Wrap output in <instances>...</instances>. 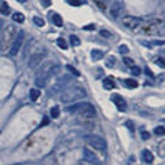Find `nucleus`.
I'll list each match as a JSON object with an SVG mask.
<instances>
[{"instance_id":"obj_17","label":"nucleus","mask_w":165,"mask_h":165,"mask_svg":"<svg viewBox=\"0 0 165 165\" xmlns=\"http://www.w3.org/2000/svg\"><path fill=\"white\" fill-rule=\"evenodd\" d=\"M29 97H30V99H32L33 102L37 101L39 97H40V89L39 88H32L30 91H29Z\"/></svg>"},{"instance_id":"obj_41","label":"nucleus","mask_w":165,"mask_h":165,"mask_svg":"<svg viewBox=\"0 0 165 165\" xmlns=\"http://www.w3.org/2000/svg\"><path fill=\"white\" fill-rule=\"evenodd\" d=\"M3 28V19H1V18H0V29Z\"/></svg>"},{"instance_id":"obj_11","label":"nucleus","mask_w":165,"mask_h":165,"mask_svg":"<svg viewBox=\"0 0 165 165\" xmlns=\"http://www.w3.org/2000/svg\"><path fill=\"white\" fill-rule=\"evenodd\" d=\"M112 101L116 103L117 109L120 110V112H124V110L127 109V102H125V99L122 97H120V95H113Z\"/></svg>"},{"instance_id":"obj_39","label":"nucleus","mask_w":165,"mask_h":165,"mask_svg":"<svg viewBox=\"0 0 165 165\" xmlns=\"http://www.w3.org/2000/svg\"><path fill=\"white\" fill-rule=\"evenodd\" d=\"M162 61H164V59H162V58H160V59H157V65H158V66H161V68H164V62H162Z\"/></svg>"},{"instance_id":"obj_26","label":"nucleus","mask_w":165,"mask_h":165,"mask_svg":"<svg viewBox=\"0 0 165 165\" xmlns=\"http://www.w3.org/2000/svg\"><path fill=\"white\" fill-rule=\"evenodd\" d=\"M124 63L127 65V66H129V68H133V66H135V61H133L132 58H127V56H125V58H124Z\"/></svg>"},{"instance_id":"obj_16","label":"nucleus","mask_w":165,"mask_h":165,"mask_svg":"<svg viewBox=\"0 0 165 165\" xmlns=\"http://www.w3.org/2000/svg\"><path fill=\"white\" fill-rule=\"evenodd\" d=\"M114 87H116V83H114L112 77H107V79L103 80V88L105 89H113Z\"/></svg>"},{"instance_id":"obj_42","label":"nucleus","mask_w":165,"mask_h":165,"mask_svg":"<svg viewBox=\"0 0 165 165\" xmlns=\"http://www.w3.org/2000/svg\"><path fill=\"white\" fill-rule=\"evenodd\" d=\"M97 1H102V3H105V4H106V1H107V0H97Z\"/></svg>"},{"instance_id":"obj_19","label":"nucleus","mask_w":165,"mask_h":165,"mask_svg":"<svg viewBox=\"0 0 165 165\" xmlns=\"http://www.w3.org/2000/svg\"><path fill=\"white\" fill-rule=\"evenodd\" d=\"M124 85L127 87V88L133 89V88H136L138 87V83L135 80H132V79H127V80L124 81Z\"/></svg>"},{"instance_id":"obj_38","label":"nucleus","mask_w":165,"mask_h":165,"mask_svg":"<svg viewBox=\"0 0 165 165\" xmlns=\"http://www.w3.org/2000/svg\"><path fill=\"white\" fill-rule=\"evenodd\" d=\"M41 3H43L44 7H48L50 4H51V1H50V0H41Z\"/></svg>"},{"instance_id":"obj_23","label":"nucleus","mask_w":165,"mask_h":165,"mask_svg":"<svg viewBox=\"0 0 165 165\" xmlns=\"http://www.w3.org/2000/svg\"><path fill=\"white\" fill-rule=\"evenodd\" d=\"M69 39H70V44H72V45H80V39H79L77 36L72 35Z\"/></svg>"},{"instance_id":"obj_5","label":"nucleus","mask_w":165,"mask_h":165,"mask_svg":"<svg viewBox=\"0 0 165 165\" xmlns=\"http://www.w3.org/2000/svg\"><path fill=\"white\" fill-rule=\"evenodd\" d=\"M160 24L161 21L158 19H149L147 22L145 24H141L139 28H141V32L142 33H146V35H154L160 30Z\"/></svg>"},{"instance_id":"obj_4","label":"nucleus","mask_w":165,"mask_h":165,"mask_svg":"<svg viewBox=\"0 0 165 165\" xmlns=\"http://www.w3.org/2000/svg\"><path fill=\"white\" fill-rule=\"evenodd\" d=\"M85 142H87V145L91 146V147L95 150H99V151H105L106 150L105 139H102V138L98 136V135H87V136H85Z\"/></svg>"},{"instance_id":"obj_33","label":"nucleus","mask_w":165,"mask_h":165,"mask_svg":"<svg viewBox=\"0 0 165 165\" xmlns=\"http://www.w3.org/2000/svg\"><path fill=\"white\" fill-rule=\"evenodd\" d=\"M101 36H103V37H112V33L103 29V30H101Z\"/></svg>"},{"instance_id":"obj_25","label":"nucleus","mask_w":165,"mask_h":165,"mask_svg":"<svg viewBox=\"0 0 165 165\" xmlns=\"http://www.w3.org/2000/svg\"><path fill=\"white\" fill-rule=\"evenodd\" d=\"M56 44L59 45L62 50H68V43L63 40V39H58V41H56Z\"/></svg>"},{"instance_id":"obj_30","label":"nucleus","mask_w":165,"mask_h":165,"mask_svg":"<svg viewBox=\"0 0 165 165\" xmlns=\"http://www.w3.org/2000/svg\"><path fill=\"white\" fill-rule=\"evenodd\" d=\"M69 4H72V6H74V7H80L81 6V1L80 0H68Z\"/></svg>"},{"instance_id":"obj_14","label":"nucleus","mask_w":165,"mask_h":165,"mask_svg":"<svg viewBox=\"0 0 165 165\" xmlns=\"http://www.w3.org/2000/svg\"><path fill=\"white\" fill-rule=\"evenodd\" d=\"M142 160L145 162H153V160H154V156H153V153L151 151H149V150H143L142 151Z\"/></svg>"},{"instance_id":"obj_29","label":"nucleus","mask_w":165,"mask_h":165,"mask_svg":"<svg viewBox=\"0 0 165 165\" xmlns=\"http://www.w3.org/2000/svg\"><path fill=\"white\" fill-rule=\"evenodd\" d=\"M118 50H120V53H121V54H128V51H129L128 45H124V44L120 45V48H118Z\"/></svg>"},{"instance_id":"obj_18","label":"nucleus","mask_w":165,"mask_h":165,"mask_svg":"<svg viewBox=\"0 0 165 165\" xmlns=\"http://www.w3.org/2000/svg\"><path fill=\"white\" fill-rule=\"evenodd\" d=\"M0 14L3 15H8L10 14V7L6 1H0Z\"/></svg>"},{"instance_id":"obj_15","label":"nucleus","mask_w":165,"mask_h":165,"mask_svg":"<svg viewBox=\"0 0 165 165\" xmlns=\"http://www.w3.org/2000/svg\"><path fill=\"white\" fill-rule=\"evenodd\" d=\"M103 56H105V54L101 50H92L91 51V58H92V61H101Z\"/></svg>"},{"instance_id":"obj_27","label":"nucleus","mask_w":165,"mask_h":165,"mask_svg":"<svg viewBox=\"0 0 165 165\" xmlns=\"http://www.w3.org/2000/svg\"><path fill=\"white\" fill-rule=\"evenodd\" d=\"M33 22L36 25H39V26H44V19L40 18V17H35V18H33Z\"/></svg>"},{"instance_id":"obj_13","label":"nucleus","mask_w":165,"mask_h":165,"mask_svg":"<svg viewBox=\"0 0 165 165\" xmlns=\"http://www.w3.org/2000/svg\"><path fill=\"white\" fill-rule=\"evenodd\" d=\"M47 74H48V79H53V77L61 74V66H58V65H51Z\"/></svg>"},{"instance_id":"obj_43","label":"nucleus","mask_w":165,"mask_h":165,"mask_svg":"<svg viewBox=\"0 0 165 165\" xmlns=\"http://www.w3.org/2000/svg\"><path fill=\"white\" fill-rule=\"evenodd\" d=\"M17 1H19V3H25V0H17Z\"/></svg>"},{"instance_id":"obj_22","label":"nucleus","mask_w":165,"mask_h":165,"mask_svg":"<svg viewBox=\"0 0 165 165\" xmlns=\"http://www.w3.org/2000/svg\"><path fill=\"white\" fill-rule=\"evenodd\" d=\"M66 69H68L69 72L72 73L73 76H76V77H80V72H79V70H77V69H74L72 66V65H68V66H66Z\"/></svg>"},{"instance_id":"obj_40","label":"nucleus","mask_w":165,"mask_h":165,"mask_svg":"<svg viewBox=\"0 0 165 165\" xmlns=\"http://www.w3.org/2000/svg\"><path fill=\"white\" fill-rule=\"evenodd\" d=\"M146 74H147V76H153V73H151L150 69H146Z\"/></svg>"},{"instance_id":"obj_31","label":"nucleus","mask_w":165,"mask_h":165,"mask_svg":"<svg viewBox=\"0 0 165 165\" xmlns=\"http://www.w3.org/2000/svg\"><path fill=\"white\" fill-rule=\"evenodd\" d=\"M154 132H156V135H164V127H157V128L154 129Z\"/></svg>"},{"instance_id":"obj_9","label":"nucleus","mask_w":165,"mask_h":165,"mask_svg":"<svg viewBox=\"0 0 165 165\" xmlns=\"http://www.w3.org/2000/svg\"><path fill=\"white\" fill-rule=\"evenodd\" d=\"M69 81H70V79H69L68 76L61 77L59 80H56L55 83L53 84V87H51V89H50V92L51 94H59L61 91L66 87V84H68Z\"/></svg>"},{"instance_id":"obj_3","label":"nucleus","mask_w":165,"mask_h":165,"mask_svg":"<svg viewBox=\"0 0 165 165\" xmlns=\"http://www.w3.org/2000/svg\"><path fill=\"white\" fill-rule=\"evenodd\" d=\"M68 112L72 114H79L83 117H94L97 114L95 107L88 102H79L76 105H72L68 107Z\"/></svg>"},{"instance_id":"obj_7","label":"nucleus","mask_w":165,"mask_h":165,"mask_svg":"<svg viewBox=\"0 0 165 165\" xmlns=\"http://www.w3.org/2000/svg\"><path fill=\"white\" fill-rule=\"evenodd\" d=\"M24 40H25V32H24V30H18V32H17L15 40H14V43H12V45H11V48H10V55L15 56L17 54H18V51L21 50V45H22Z\"/></svg>"},{"instance_id":"obj_20","label":"nucleus","mask_w":165,"mask_h":165,"mask_svg":"<svg viewBox=\"0 0 165 165\" xmlns=\"http://www.w3.org/2000/svg\"><path fill=\"white\" fill-rule=\"evenodd\" d=\"M12 19L15 21V22H18V24H22V22L25 21V17H24L22 12H15V14L12 15Z\"/></svg>"},{"instance_id":"obj_12","label":"nucleus","mask_w":165,"mask_h":165,"mask_svg":"<svg viewBox=\"0 0 165 165\" xmlns=\"http://www.w3.org/2000/svg\"><path fill=\"white\" fill-rule=\"evenodd\" d=\"M121 11H122V6H121L120 3H114L113 4L112 10H110V14H112L113 18H118V15L121 14Z\"/></svg>"},{"instance_id":"obj_37","label":"nucleus","mask_w":165,"mask_h":165,"mask_svg":"<svg viewBox=\"0 0 165 165\" xmlns=\"http://www.w3.org/2000/svg\"><path fill=\"white\" fill-rule=\"evenodd\" d=\"M48 122H50L48 117H44V118H43V122H41V127H44V125H47Z\"/></svg>"},{"instance_id":"obj_24","label":"nucleus","mask_w":165,"mask_h":165,"mask_svg":"<svg viewBox=\"0 0 165 165\" xmlns=\"http://www.w3.org/2000/svg\"><path fill=\"white\" fill-rule=\"evenodd\" d=\"M58 116H59V107H58V106L51 107V117H53V118H56Z\"/></svg>"},{"instance_id":"obj_8","label":"nucleus","mask_w":165,"mask_h":165,"mask_svg":"<svg viewBox=\"0 0 165 165\" xmlns=\"http://www.w3.org/2000/svg\"><path fill=\"white\" fill-rule=\"evenodd\" d=\"M141 24H142L141 18H136V17H132V15H127L122 19V25L127 29H129V30H136Z\"/></svg>"},{"instance_id":"obj_1","label":"nucleus","mask_w":165,"mask_h":165,"mask_svg":"<svg viewBox=\"0 0 165 165\" xmlns=\"http://www.w3.org/2000/svg\"><path fill=\"white\" fill-rule=\"evenodd\" d=\"M87 97V91L83 87H69L66 89L61 91V101L63 103H70V102L79 101Z\"/></svg>"},{"instance_id":"obj_35","label":"nucleus","mask_w":165,"mask_h":165,"mask_svg":"<svg viewBox=\"0 0 165 165\" xmlns=\"http://www.w3.org/2000/svg\"><path fill=\"white\" fill-rule=\"evenodd\" d=\"M95 3H97V6L101 8V10H106V4L105 3H102V1H97V0H95Z\"/></svg>"},{"instance_id":"obj_28","label":"nucleus","mask_w":165,"mask_h":165,"mask_svg":"<svg viewBox=\"0 0 165 165\" xmlns=\"http://www.w3.org/2000/svg\"><path fill=\"white\" fill-rule=\"evenodd\" d=\"M131 73H132L133 76H139L141 74V69L138 68V66H133V68H131Z\"/></svg>"},{"instance_id":"obj_10","label":"nucleus","mask_w":165,"mask_h":165,"mask_svg":"<svg viewBox=\"0 0 165 165\" xmlns=\"http://www.w3.org/2000/svg\"><path fill=\"white\" fill-rule=\"evenodd\" d=\"M83 156H84L85 161L92 162V164H95V165H99V160H98V157L94 154V151H91L89 149H84V150H83Z\"/></svg>"},{"instance_id":"obj_32","label":"nucleus","mask_w":165,"mask_h":165,"mask_svg":"<svg viewBox=\"0 0 165 165\" xmlns=\"http://www.w3.org/2000/svg\"><path fill=\"white\" fill-rule=\"evenodd\" d=\"M141 135H142V139H143V141H147V139L150 138V133L147 132V131H142Z\"/></svg>"},{"instance_id":"obj_34","label":"nucleus","mask_w":165,"mask_h":165,"mask_svg":"<svg viewBox=\"0 0 165 165\" xmlns=\"http://www.w3.org/2000/svg\"><path fill=\"white\" fill-rule=\"evenodd\" d=\"M106 65H107V66H109V68H113V66H114V58H109V59H107V62H106Z\"/></svg>"},{"instance_id":"obj_21","label":"nucleus","mask_w":165,"mask_h":165,"mask_svg":"<svg viewBox=\"0 0 165 165\" xmlns=\"http://www.w3.org/2000/svg\"><path fill=\"white\" fill-rule=\"evenodd\" d=\"M53 22L56 25V26H62V25H63V19H62V17L58 15V14H54L53 15Z\"/></svg>"},{"instance_id":"obj_36","label":"nucleus","mask_w":165,"mask_h":165,"mask_svg":"<svg viewBox=\"0 0 165 165\" xmlns=\"http://www.w3.org/2000/svg\"><path fill=\"white\" fill-rule=\"evenodd\" d=\"M84 29L85 30H94V29H95V25H85Z\"/></svg>"},{"instance_id":"obj_6","label":"nucleus","mask_w":165,"mask_h":165,"mask_svg":"<svg viewBox=\"0 0 165 165\" xmlns=\"http://www.w3.org/2000/svg\"><path fill=\"white\" fill-rule=\"evenodd\" d=\"M44 56H45V50L44 48L37 50L35 54H32V56H30V58H29V61H28L29 69H36V68H39V65L43 62Z\"/></svg>"},{"instance_id":"obj_2","label":"nucleus","mask_w":165,"mask_h":165,"mask_svg":"<svg viewBox=\"0 0 165 165\" xmlns=\"http://www.w3.org/2000/svg\"><path fill=\"white\" fill-rule=\"evenodd\" d=\"M17 28L14 25H7L4 28L3 33H1V37H0V51L4 53V51H10L12 43L17 37Z\"/></svg>"}]
</instances>
